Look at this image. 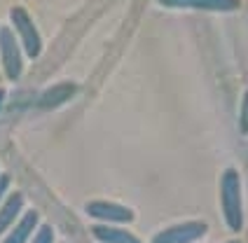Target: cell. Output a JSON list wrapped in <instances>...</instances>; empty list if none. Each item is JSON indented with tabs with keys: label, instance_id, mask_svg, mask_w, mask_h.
Masks as SVG:
<instances>
[{
	"label": "cell",
	"instance_id": "cell-1",
	"mask_svg": "<svg viewBox=\"0 0 248 243\" xmlns=\"http://www.w3.org/2000/svg\"><path fill=\"white\" fill-rule=\"evenodd\" d=\"M220 208L227 227L241 231L244 227V199H241V180L234 168H227L220 178Z\"/></svg>",
	"mask_w": 248,
	"mask_h": 243
},
{
	"label": "cell",
	"instance_id": "cell-2",
	"mask_svg": "<svg viewBox=\"0 0 248 243\" xmlns=\"http://www.w3.org/2000/svg\"><path fill=\"white\" fill-rule=\"evenodd\" d=\"M206 231H208L206 222H199V220L180 222V225H173V227L157 231L150 243H197Z\"/></svg>",
	"mask_w": 248,
	"mask_h": 243
},
{
	"label": "cell",
	"instance_id": "cell-3",
	"mask_svg": "<svg viewBox=\"0 0 248 243\" xmlns=\"http://www.w3.org/2000/svg\"><path fill=\"white\" fill-rule=\"evenodd\" d=\"M87 215L94 220H103V225H126L134 220V211L110 201H92L84 206Z\"/></svg>",
	"mask_w": 248,
	"mask_h": 243
},
{
	"label": "cell",
	"instance_id": "cell-4",
	"mask_svg": "<svg viewBox=\"0 0 248 243\" xmlns=\"http://www.w3.org/2000/svg\"><path fill=\"white\" fill-rule=\"evenodd\" d=\"M0 45H2V66H5V73H7L10 80H16V77L21 75V56H19V47H16L14 38L7 33V30L0 33Z\"/></svg>",
	"mask_w": 248,
	"mask_h": 243
},
{
	"label": "cell",
	"instance_id": "cell-5",
	"mask_svg": "<svg viewBox=\"0 0 248 243\" xmlns=\"http://www.w3.org/2000/svg\"><path fill=\"white\" fill-rule=\"evenodd\" d=\"M38 222H40V215L35 211H28L24 213V217H19V222L10 229V234H5V239L0 243H28L38 229Z\"/></svg>",
	"mask_w": 248,
	"mask_h": 243
},
{
	"label": "cell",
	"instance_id": "cell-6",
	"mask_svg": "<svg viewBox=\"0 0 248 243\" xmlns=\"http://www.w3.org/2000/svg\"><path fill=\"white\" fill-rule=\"evenodd\" d=\"M21 208H24V194H19V192H12L5 201L0 203V234L12 229L19 222Z\"/></svg>",
	"mask_w": 248,
	"mask_h": 243
},
{
	"label": "cell",
	"instance_id": "cell-7",
	"mask_svg": "<svg viewBox=\"0 0 248 243\" xmlns=\"http://www.w3.org/2000/svg\"><path fill=\"white\" fill-rule=\"evenodd\" d=\"M92 234L96 236L101 243H143L138 236H134L131 231L115 227V225H96Z\"/></svg>",
	"mask_w": 248,
	"mask_h": 243
},
{
	"label": "cell",
	"instance_id": "cell-8",
	"mask_svg": "<svg viewBox=\"0 0 248 243\" xmlns=\"http://www.w3.org/2000/svg\"><path fill=\"white\" fill-rule=\"evenodd\" d=\"M70 94H75V87H70L68 82H63V84H56V87H52V89H49V91L40 98V103H42V106H59V103H63Z\"/></svg>",
	"mask_w": 248,
	"mask_h": 243
},
{
	"label": "cell",
	"instance_id": "cell-9",
	"mask_svg": "<svg viewBox=\"0 0 248 243\" xmlns=\"http://www.w3.org/2000/svg\"><path fill=\"white\" fill-rule=\"evenodd\" d=\"M14 19H16V24L21 26V35H26V49L31 56H35L38 52H40V42H38V35H33L28 28H31V24L26 21V16H21V12H14Z\"/></svg>",
	"mask_w": 248,
	"mask_h": 243
},
{
	"label": "cell",
	"instance_id": "cell-10",
	"mask_svg": "<svg viewBox=\"0 0 248 243\" xmlns=\"http://www.w3.org/2000/svg\"><path fill=\"white\" fill-rule=\"evenodd\" d=\"M31 243H54V234H52V227L42 225L40 229L35 231V236H33V241H31Z\"/></svg>",
	"mask_w": 248,
	"mask_h": 243
},
{
	"label": "cell",
	"instance_id": "cell-11",
	"mask_svg": "<svg viewBox=\"0 0 248 243\" xmlns=\"http://www.w3.org/2000/svg\"><path fill=\"white\" fill-rule=\"evenodd\" d=\"M241 131L248 134V94L244 96V103H241Z\"/></svg>",
	"mask_w": 248,
	"mask_h": 243
},
{
	"label": "cell",
	"instance_id": "cell-12",
	"mask_svg": "<svg viewBox=\"0 0 248 243\" xmlns=\"http://www.w3.org/2000/svg\"><path fill=\"white\" fill-rule=\"evenodd\" d=\"M10 187V176H5V173H0V203L5 199V192Z\"/></svg>",
	"mask_w": 248,
	"mask_h": 243
},
{
	"label": "cell",
	"instance_id": "cell-13",
	"mask_svg": "<svg viewBox=\"0 0 248 243\" xmlns=\"http://www.w3.org/2000/svg\"><path fill=\"white\" fill-rule=\"evenodd\" d=\"M2 98H5V91L0 89V106H2Z\"/></svg>",
	"mask_w": 248,
	"mask_h": 243
},
{
	"label": "cell",
	"instance_id": "cell-14",
	"mask_svg": "<svg viewBox=\"0 0 248 243\" xmlns=\"http://www.w3.org/2000/svg\"><path fill=\"white\" fill-rule=\"evenodd\" d=\"M227 243H241V241H227Z\"/></svg>",
	"mask_w": 248,
	"mask_h": 243
}]
</instances>
